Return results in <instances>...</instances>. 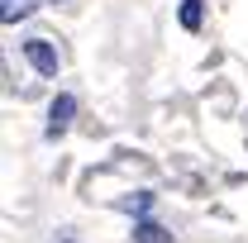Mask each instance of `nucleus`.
Masks as SVG:
<instances>
[{
  "label": "nucleus",
  "mask_w": 248,
  "mask_h": 243,
  "mask_svg": "<svg viewBox=\"0 0 248 243\" xmlns=\"http://www.w3.org/2000/svg\"><path fill=\"white\" fill-rule=\"evenodd\" d=\"M134 243H172V229H162L153 219H139L134 224Z\"/></svg>",
  "instance_id": "nucleus-3"
},
{
  "label": "nucleus",
  "mask_w": 248,
  "mask_h": 243,
  "mask_svg": "<svg viewBox=\"0 0 248 243\" xmlns=\"http://www.w3.org/2000/svg\"><path fill=\"white\" fill-rule=\"evenodd\" d=\"M24 58L33 62V72H38V76H58V67H62L58 48H53L48 38H24Z\"/></svg>",
  "instance_id": "nucleus-1"
},
{
  "label": "nucleus",
  "mask_w": 248,
  "mask_h": 243,
  "mask_svg": "<svg viewBox=\"0 0 248 243\" xmlns=\"http://www.w3.org/2000/svg\"><path fill=\"white\" fill-rule=\"evenodd\" d=\"M153 200H157L153 191H139V196H129V200H120V210H124V214H139V219H143V214L153 210Z\"/></svg>",
  "instance_id": "nucleus-5"
},
{
  "label": "nucleus",
  "mask_w": 248,
  "mask_h": 243,
  "mask_svg": "<svg viewBox=\"0 0 248 243\" xmlns=\"http://www.w3.org/2000/svg\"><path fill=\"white\" fill-rule=\"evenodd\" d=\"M201 10H205V0H182V29L186 33L201 29Z\"/></svg>",
  "instance_id": "nucleus-6"
},
{
  "label": "nucleus",
  "mask_w": 248,
  "mask_h": 243,
  "mask_svg": "<svg viewBox=\"0 0 248 243\" xmlns=\"http://www.w3.org/2000/svg\"><path fill=\"white\" fill-rule=\"evenodd\" d=\"M53 5H58V0H53Z\"/></svg>",
  "instance_id": "nucleus-7"
},
{
  "label": "nucleus",
  "mask_w": 248,
  "mask_h": 243,
  "mask_svg": "<svg viewBox=\"0 0 248 243\" xmlns=\"http://www.w3.org/2000/svg\"><path fill=\"white\" fill-rule=\"evenodd\" d=\"M72 115H77V95H67V91H62L58 100H53V110H48V129H43V134L58 143L62 134L72 129Z\"/></svg>",
  "instance_id": "nucleus-2"
},
{
  "label": "nucleus",
  "mask_w": 248,
  "mask_h": 243,
  "mask_svg": "<svg viewBox=\"0 0 248 243\" xmlns=\"http://www.w3.org/2000/svg\"><path fill=\"white\" fill-rule=\"evenodd\" d=\"M33 10H38V0H5L0 19H5V24H19V19H29Z\"/></svg>",
  "instance_id": "nucleus-4"
}]
</instances>
